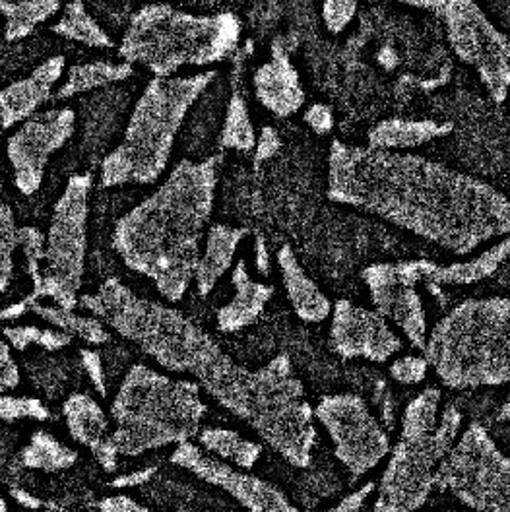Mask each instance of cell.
<instances>
[{"instance_id": "6da1fadb", "label": "cell", "mask_w": 510, "mask_h": 512, "mask_svg": "<svg viewBox=\"0 0 510 512\" xmlns=\"http://www.w3.org/2000/svg\"><path fill=\"white\" fill-rule=\"evenodd\" d=\"M326 194L336 204L369 212L452 255H470L510 231V202L503 192L412 152L334 140Z\"/></svg>"}, {"instance_id": "7a4b0ae2", "label": "cell", "mask_w": 510, "mask_h": 512, "mask_svg": "<svg viewBox=\"0 0 510 512\" xmlns=\"http://www.w3.org/2000/svg\"><path fill=\"white\" fill-rule=\"evenodd\" d=\"M78 307L136 344L165 371L191 377L260 439L274 435L305 404V384L289 355L280 353L258 369H247L185 313L140 297L117 278L78 297Z\"/></svg>"}, {"instance_id": "3957f363", "label": "cell", "mask_w": 510, "mask_h": 512, "mask_svg": "<svg viewBox=\"0 0 510 512\" xmlns=\"http://www.w3.org/2000/svg\"><path fill=\"white\" fill-rule=\"evenodd\" d=\"M222 160L216 154L202 161H179L160 187L113 229V251L169 303L183 301L194 282Z\"/></svg>"}, {"instance_id": "277c9868", "label": "cell", "mask_w": 510, "mask_h": 512, "mask_svg": "<svg viewBox=\"0 0 510 512\" xmlns=\"http://www.w3.org/2000/svg\"><path fill=\"white\" fill-rule=\"evenodd\" d=\"M218 72L152 78L138 97L123 140L101 163V187L154 185L165 173L192 107Z\"/></svg>"}, {"instance_id": "5b68a950", "label": "cell", "mask_w": 510, "mask_h": 512, "mask_svg": "<svg viewBox=\"0 0 510 512\" xmlns=\"http://www.w3.org/2000/svg\"><path fill=\"white\" fill-rule=\"evenodd\" d=\"M421 353L450 390L509 384V297L460 301L431 328Z\"/></svg>"}, {"instance_id": "8992f818", "label": "cell", "mask_w": 510, "mask_h": 512, "mask_svg": "<svg viewBox=\"0 0 510 512\" xmlns=\"http://www.w3.org/2000/svg\"><path fill=\"white\" fill-rule=\"evenodd\" d=\"M241 32V18L233 12L192 14L154 2L132 14L119 57L144 66L154 78H169L187 66L222 63L239 47Z\"/></svg>"}, {"instance_id": "52a82bcc", "label": "cell", "mask_w": 510, "mask_h": 512, "mask_svg": "<svg viewBox=\"0 0 510 512\" xmlns=\"http://www.w3.org/2000/svg\"><path fill=\"white\" fill-rule=\"evenodd\" d=\"M208 406L192 379H175L134 363L111 402L113 447L119 456L177 447L198 435Z\"/></svg>"}, {"instance_id": "ba28073f", "label": "cell", "mask_w": 510, "mask_h": 512, "mask_svg": "<svg viewBox=\"0 0 510 512\" xmlns=\"http://www.w3.org/2000/svg\"><path fill=\"white\" fill-rule=\"evenodd\" d=\"M441 400L439 388H427L404 408L400 437L386 456L373 512H417L425 507L433 493V476L464 421L454 406L441 414Z\"/></svg>"}, {"instance_id": "9c48e42d", "label": "cell", "mask_w": 510, "mask_h": 512, "mask_svg": "<svg viewBox=\"0 0 510 512\" xmlns=\"http://www.w3.org/2000/svg\"><path fill=\"white\" fill-rule=\"evenodd\" d=\"M90 191L92 175L86 173L68 179L53 208L49 233L45 235L41 282L22 299L26 309L35 301L51 299L61 309L76 311L88 255Z\"/></svg>"}, {"instance_id": "30bf717a", "label": "cell", "mask_w": 510, "mask_h": 512, "mask_svg": "<svg viewBox=\"0 0 510 512\" xmlns=\"http://www.w3.org/2000/svg\"><path fill=\"white\" fill-rule=\"evenodd\" d=\"M433 491L450 493L472 512H510V460L489 429L472 421L441 460Z\"/></svg>"}, {"instance_id": "8fae6325", "label": "cell", "mask_w": 510, "mask_h": 512, "mask_svg": "<svg viewBox=\"0 0 510 512\" xmlns=\"http://www.w3.org/2000/svg\"><path fill=\"white\" fill-rule=\"evenodd\" d=\"M441 14L454 57L478 72L497 105L505 103L510 84L509 35L489 20L476 0H447Z\"/></svg>"}, {"instance_id": "7c38bea8", "label": "cell", "mask_w": 510, "mask_h": 512, "mask_svg": "<svg viewBox=\"0 0 510 512\" xmlns=\"http://www.w3.org/2000/svg\"><path fill=\"white\" fill-rule=\"evenodd\" d=\"M313 416L334 445L336 460L357 480L375 470L390 452V437L373 416L363 396L355 392L324 394Z\"/></svg>"}, {"instance_id": "4fadbf2b", "label": "cell", "mask_w": 510, "mask_h": 512, "mask_svg": "<svg viewBox=\"0 0 510 512\" xmlns=\"http://www.w3.org/2000/svg\"><path fill=\"white\" fill-rule=\"evenodd\" d=\"M431 260L375 262L361 270V280L369 289L375 311L400 328L415 352H423L427 340V311L417 291L425 284Z\"/></svg>"}, {"instance_id": "5bb4252c", "label": "cell", "mask_w": 510, "mask_h": 512, "mask_svg": "<svg viewBox=\"0 0 510 512\" xmlns=\"http://www.w3.org/2000/svg\"><path fill=\"white\" fill-rule=\"evenodd\" d=\"M76 113L68 107L32 115L6 142L14 185L24 196L41 189L49 160L72 138Z\"/></svg>"}, {"instance_id": "9a60e30c", "label": "cell", "mask_w": 510, "mask_h": 512, "mask_svg": "<svg viewBox=\"0 0 510 512\" xmlns=\"http://www.w3.org/2000/svg\"><path fill=\"white\" fill-rule=\"evenodd\" d=\"M169 462L191 472L194 478L222 489L247 512H299L276 483L239 470L204 452L192 441L173 448Z\"/></svg>"}, {"instance_id": "2e32d148", "label": "cell", "mask_w": 510, "mask_h": 512, "mask_svg": "<svg viewBox=\"0 0 510 512\" xmlns=\"http://www.w3.org/2000/svg\"><path fill=\"white\" fill-rule=\"evenodd\" d=\"M330 319V346L342 359L386 363L404 348L402 338L388 320L377 311L351 303L350 299L332 303Z\"/></svg>"}, {"instance_id": "e0dca14e", "label": "cell", "mask_w": 510, "mask_h": 512, "mask_svg": "<svg viewBox=\"0 0 510 512\" xmlns=\"http://www.w3.org/2000/svg\"><path fill=\"white\" fill-rule=\"evenodd\" d=\"M258 103L278 119L293 117L305 105L301 76L289 59L286 37H276L272 55L260 64L253 76Z\"/></svg>"}, {"instance_id": "ac0fdd59", "label": "cell", "mask_w": 510, "mask_h": 512, "mask_svg": "<svg viewBox=\"0 0 510 512\" xmlns=\"http://www.w3.org/2000/svg\"><path fill=\"white\" fill-rule=\"evenodd\" d=\"M63 416L72 441L88 448L107 474L117 472L119 452L111 441V421L96 398L86 392H72L64 400Z\"/></svg>"}, {"instance_id": "d6986e66", "label": "cell", "mask_w": 510, "mask_h": 512, "mask_svg": "<svg viewBox=\"0 0 510 512\" xmlns=\"http://www.w3.org/2000/svg\"><path fill=\"white\" fill-rule=\"evenodd\" d=\"M66 68L64 57H51L39 64L30 76L10 84L0 92V127H16L28 121L53 96V88Z\"/></svg>"}, {"instance_id": "ffe728a7", "label": "cell", "mask_w": 510, "mask_h": 512, "mask_svg": "<svg viewBox=\"0 0 510 512\" xmlns=\"http://www.w3.org/2000/svg\"><path fill=\"white\" fill-rule=\"evenodd\" d=\"M231 286L233 297L216 311V326L224 334H239L262 317L274 295V288L253 280L245 258L235 262L231 270Z\"/></svg>"}, {"instance_id": "44dd1931", "label": "cell", "mask_w": 510, "mask_h": 512, "mask_svg": "<svg viewBox=\"0 0 510 512\" xmlns=\"http://www.w3.org/2000/svg\"><path fill=\"white\" fill-rule=\"evenodd\" d=\"M276 262L280 268L282 284L286 289L287 301L295 313V317L307 324H320L330 319L332 301L319 288V284L307 274L301 266L295 251L289 245H282Z\"/></svg>"}, {"instance_id": "7402d4cb", "label": "cell", "mask_w": 510, "mask_h": 512, "mask_svg": "<svg viewBox=\"0 0 510 512\" xmlns=\"http://www.w3.org/2000/svg\"><path fill=\"white\" fill-rule=\"evenodd\" d=\"M251 235L247 227L214 224L206 231V243L196 264L194 284L202 299H206L218 282L233 268L239 245Z\"/></svg>"}, {"instance_id": "603a6c76", "label": "cell", "mask_w": 510, "mask_h": 512, "mask_svg": "<svg viewBox=\"0 0 510 512\" xmlns=\"http://www.w3.org/2000/svg\"><path fill=\"white\" fill-rule=\"evenodd\" d=\"M454 130L452 121L433 119H400L390 117L379 121L367 132V148L406 152L437 138H445Z\"/></svg>"}, {"instance_id": "cb8c5ba5", "label": "cell", "mask_w": 510, "mask_h": 512, "mask_svg": "<svg viewBox=\"0 0 510 512\" xmlns=\"http://www.w3.org/2000/svg\"><path fill=\"white\" fill-rule=\"evenodd\" d=\"M509 255L510 239L505 237L497 245L479 253L476 258L464 262H452L447 266H441L431 260L425 276V286H474L495 276L497 270L507 262Z\"/></svg>"}, {"instance_id": "d4e9b609", "label": "cell", "mask_w": 510, "mask_h": 512, "mask_svg": "<svg viewBox=\"0 0 510 512\" xmlns=\"http://www.w3.org/2000/svg\"><path fill=\"white\" fill-rule=\"evenodd\" d=\"M198 447L204 452L224 460L227 464L239 468V470H253L258 460L262 458L264 448L260 443L243 437L241 433L225 427H208L200 429L198 435Z\"/></svg>"}, {"instance_id": "484cf974", "label": "cell", "mask_w": 510, "mask_h": 512, "mask_svg": "<svg viewBox=\"0 0 510 512\" xmlns=\"http://www.w3.org/2000/svg\"><path fill=\"white\" fill-rule=\"evenodd\" d=\"M134 74L132 64L119 61H94V63L74 64L66 72V80L57 92V99H70L78 94L94 92L99 88L123 82Z\"/></svg>"}, {"instance_id": "4316f807", "label": "cell", "mask_w": 510, "mask_h": 512, "mask_svg": "<svg viewBox=\"0 0 510 512\" xmlns=\"http://www.w3.org/2000/svg\"><path fill=\"white\" fill-rule=\"evenodd\" d=\"M28 311L45 320L49 326L63 330L72 338H80L90 346H105L111 342L107 326L94 315H78L76 311H66L57 305H43L39 301L30 303Z\"/></svg>"}, {"instance_id": "83f0119b", "label": "cell", "mask_w": 510, "mask_h": 512, "mask_svg": "<svg viewBox=\"0 0 510 512\" xmlns=\"http://www.w3.org/2000/svg\"><path fill=\"white\" fill-rule=\"evenodd\" d=\"M20 462L24 468L57 474L72 468L78 462V452L66 447L55 435L35 431L30 443L22 448Z\"/></svg>"}, {"instance_id": "f1b7e54d", "label": "cell", "mask_w": 510, "mask_h": 512, "mask_svg": "<svg viewBox=\"0 0 510 512\" xmlns=\"http://www.w3.org/2000/svg\"><path fill=\"white\" fill-rule=\"evenodd\" d=\"M51 32L61 35L64 39L82 43L86 47L111 49L115 43L96 22V18L88 12L82 0H70L64 6L63 16L57 24L51 26Z\"/></svg>"}, {"instance_id": "f546056e", "label": "cell", "mask_w": 510, "mask_h": 512, "mask_svg": "<svg viewBox=\"0 0 510 512\" xmlns=\"http://www.w3.org/2000/svg\"><path fill=\"white\" fill-rule=\"evenodd\" d=\"M61 10V0H14L0 4V14L6 20L4 37L8 43L20 41Z\"/></svg>"}, {"instance_id": "4dcf8cb0", "label": "cell", "mask_w": 510, "mask_h": 512, "mask_svg": "<svg viewBox=\"0 0 510 512\" xmlns=\"http://www.w3.org/2000/svg\"><path fill=\"white\" fill-rule=\"evenodd\" d=\"M255 144V125L251 121L249 105L243 94L235 90L225 105L224 125L220 130V146L222 150L253 152Z\"/></svg>"}, {"instance_id": "1f68e13d", "label": "cell", "mask_w": 510, "mask_h": 512, "mask_svg": "<svg viewBox=\"0 0 510 512\" xmlns=\"http://www.w3.org/2000/svg\"><path fill=\"white\" fill-rule=\"evenodd\" d=\"M8 346L18 352L37 346L49 353H57L72 344V336L59 328H39V326H6L2 330Z\"/></svg>"}, {"instance_id": "d6a6232c", "label": "cell", "mask_w": 510, "mask_h": 512, "mask_svg": "<svg viewBox=\"0 0 510 512\" xmlns=\"http://www.w3.org/2000/svg\"><path fill=\"white\" fill-rule=\"evenodd\" d=\"M28 375L37 390L57 398L68 381V369L64 357H55L49 352L28 359Z\"/></svg>"}, {"instance_id": "836d02e7", "label": "cell", "mask_w": 510, "mask_h": 512, "mask_svg": "<svg viewBox=\"0 0 510 512\" xmlns=\"http://www.w3.org/2000/svg\"><path fill=\"white\" fill-rule=\"evenodd\" d=\"M18 249V227L12 208L0 202V293L6 291L14 276V253Z\"/></svg>"}, {"instance_id": "e575fe53", "label": "cell", "mask_w": 510, "mask_h": 512, "mask_svg": "<svg viewBox=\"0 0 510 512\" xmlns=\"http://www.w3.org/2000/svg\"><path fill=\"white\" fill-rule=\"evenodd\" d=\"M18 247L22 249L26 272L32 280V288L41 282L43 258H45V233L37 227H18Z\"/></svg>"}, {"instance_id": "d590c367", "label": "cell", "mask_w": 510, "mask_h": 512, "mask_svg": "<svg viewBox=\"0 0 510 512\" xmlns=\"http://www.w3.org/2000/svg\"><path fill=\"white\" fill-rule=\"evenodd\" d=\"M51 417L49 408L33 396H10L0 394V421L14 423L20 419L47 421Z\"/></svg>"}, {"instance_id": "8d00e7d4", "label": "cell", "mask_w": 510, "mask_h": 512, "mask_svg": "<svg viewBox=\"0 0 510 512\" xmlns=\"http://www.w3.org/2000/svg\"><path fill=\"white\" fill-rule=\"evenodd\" d=\"M359 10V0H322V22L334 35L346 32Z\"/></svg>"}, {"instance_id": "74e56055", "label": "cell", "mask_w": 510, "mask_h": 512, "mask_svg": "<svg viewBox=\"0 0 510 512\" xmlns=\"http://www.w3.org/2000/svg\"><path fill=\"white\" fill-rule=\"evenodd\" d=\"M429 365L423 355H404L390 365V377L402 386H415L427 379Z\"/></svg>"}, {"instance_id": "f35d334b", "label": "cell", "mask_w": 510, "mask_h": 512, "mask_svg": "<svg viewBox=\"0 0 510 512\" xmlns=\"http://www.w3.org/2000/svg\"><path fill=\"white\" fill-rule=\"evenodd\" d=\"M78 355H80V365H82L84 373L88 375L90 383L94 384L97 394L101 398H107V375H105V365H103L101 353L90 350V348H82Z\"/></svg>"}, {"instance_id": "ab89813d", "label": "cell", "mask_w": 510, "mask_h": 512, "mask_svg": "<svg viewBox=\"0 0 510 512\" xmlns=\"http://www.w3.org/2000/svg\"><path fill=\"white\" fill-rule=\"evenodd\" d=\"M303 121L319 136H328L334 130V111L326 103H313L305 109Z\"/></svg>"}, {"instance_id": "60d3db41", "label": "cell", "mask_w": 510, "mask_h": 512, "mask_svg": "<svg viewBox=\"0 0 510 512\" xmlns=\"http://www.w3.org/2000/svg\"><path fill=\"white\" fill-rule=\"evenodd\" d=\"M282 150V138L276 132V128L262 127L260 136L256 138L255 144V167H260L262 163L272 160L274 156H278V152Z\"/></svg>"}, {"instance_id": "b9f144b4", "label": "cell", "mask_w": 510, "mask_h": 512, "mask_svg": "<svg viewBox=\"0 0 510 512\" xmlns=\"http://www.w3.org/2000/svg\"><path fill=\"white\" fill-rule=\"evenodd\" d=\"M20 384V369L14 361L8 342L0 338V394L12 390Z\"/></svg>"}, {"instance_id": "7bdbcfd3", "label": "cell", "mask_w": 510, "mask_h": 512, "mask_svg": "<svg viewBox=\"0 0 510 512\" xmlns=\"http://www.w3.org/2000/svg\"><path fill=\"white\" fill-rule=\"evenodd\" d=\"M377 491V485L373 481L363 483L361 487H357L355 491H351L350 495H346L338 505L326 509V511H303V512H361L365 507L367 499ZM301 512V511H299Z\"/></svg>"}, {"instance_id": "ee69618b", "label": "cell", "mask_w": 510, "mask_h": 512, "mask_svg": "<svg viewBox=\"0 0 510 512\" xmlns=\"http://www.w3.org/2000/svg\"><path fill=\"white\" fill-rule=\"evenodd\" d=\"M99 512H156L128 495H113L99 501Z\"/></svg>"}, {"instance_id": "f6af8a7d", "label": "cell", "mask_w": 510, "mask_h": 512, "mask_svg": "<svg viewBox=\"0 0 510 512\" xmlns=\"http://www.w3.org/2000/svg\"><path fill=\"white\" fill-rule=\"evenodd\" d=\"M160 472L158 466H146V468H140V470H134V472H128L123 476H117L115 480L111 481L109 485L115 487V489H130V487H140L148 481H152V478Z\"/></svg>"}, {"instance_id": "bcb514c9", "label": "cell", "mask_w": 510, "mask_h": 512, "mask_svg": "<svg viewBox=\"0 0 510 512\" xmlns=\"http://www.w3.org/2000/svg\"><path fill=\"white\" fill-rule=\"evenodd\" d=\"M270 253H268V245L264 235H256L255 237V266L256 272L260 276H268L270 274Z\"/></svg>"}, {"instance_id": "7dc6e473", "label": "cell", "mask_w": 510, "mask_h": 512, "mask_svg": "<svg viewBox=\"0 0 510 512\" xmlns=\"http://www.w3.org/2000/svg\"><path fill=\"white\" fill-rule=\"evenodd\" d=\"M10 497L24 509L28 511H39L43 507V501L39 497H35L28 489L24 487H10Z\"/></svg>"}, {"instance_id": "c3c4849f", "label": "cell", "mask_w": 510, "mask_h": 512, "mask_svg": "<svg viewBox=\"0 0 510 512\" xmlns=\"http://www.w3.org/2000/svg\"><path fill=\"white\" fill-rule=\"evenodd\" d=\"M412 8H421V10H433V12H441L447 0H400Z\"/></svg>"}, {"instance_id": "681fc988", "label": "cell", "mask_w": 510, "mask_h": 512, "mask_svg": "<svg viewBox=\"0 0 510 512\" xmlns=\"http://www.w3.org/2000/svg\"><path fill=\"white\" fill-rule=\"evenodd\" d=\"M10 437H12L10 433L0 431V470L4 468L6 458H8V454H10V450H12V445H14V441H12Z\"/></svg>"}, {"instance_id": "f907efd6", "label": "cell", "mask_w": 510, "mask_h": 512, "mask_svg": "<svg viewBox=\"0 0 510 512\" xmlns=\"http://www.w3.org/2000/svg\"><path fill=\"white\" fill-rule=\"evenodd\" d=\"M8 2H14V0H0V4H8Z\"/></svg>"}, {"instance_id": "816d5d0a", "label": "cell", "mask_w": 510, "mask_h": 512, "mask_svg": "<svg viewBox=\"0 0 510 512\" xmlns=\"http://www.w3.org/2000/svg\"><path fill=\"white\" fill-rule=\"evenodd\" d=\"M439 512H472V511H439Z\"/></svg>"}, {"instance_id": "f5cc1de1", "label": "cell", "mask_w": 510, "mask_h": 512, "mask_svg": "<svg viewBox=\"0 0 510 512\" xmlns=\"http://www.w3.org/2000/svg\"><path fill=\"white\" fill-rule=\"evenodd\" d=\"M177 512H191V511H177Z\"/></svg>"}, {"instance_id": "db71d44e", "label": "cell", "mask_w": 510, "mask_h": 512, "mask_svg": "<svg viewBox=\"0 0 510 512\" xmlns=\"http://www.w3.org/2000/svg\"><path fill=\"white\" fill-rule=\"evenodd\" d=\"M0 183H2V181H0Z\"/></svg>"}]
</instances>
